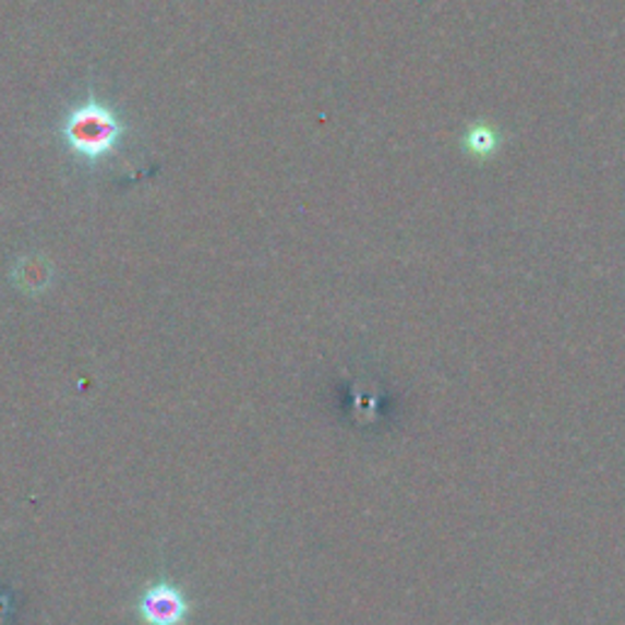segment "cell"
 Instances as JSON below:
<instances>
[{
    "label": "cell",
    "mask_w": 625,
    "mask_h": 625,
    "mask_svg": "<svg viewBox=\"0 0 625 625\" xmlns=\"http://www.w3.org/2000/svg\"><path fill=\"white\" fill-rule=\"evenodd\" d=\"M59 137L69 155L86 167L116 157L130 137V125L118 108L100 100L91 91L86 100L71 106L59 120Z\"/></svg>",
    "instance_id": "cell-1"
},
{
    "label": "cell",
    "mask_w": 625,
    "mask_h": 625,
    "mask_svg": "<svg viewBox=\"0 0 625 625\" xmlns=\"http://www.w3.org/2000/svg\"><path fill=\"white\" fill-rule=\"evenodd\" d=\"M55 281V264L45 254L33 252L20 257L13 266V284L25 296H43Z\"/></svg>",
    "instance_id": "cell-3"
},
{
    "label": "cell",
    "mask_w": 625,
    "mask_h": 625,
    "mask_svg": "<svg viewBox=\"0 0 625 625\" xmlns=\"http://www.w3.org/2000/svg\"><path fill=\"white\" fill-rule=\"evenodd\" d=\"M465 145L469 152H474L477 157H486L496 149V132L486 125H477L467 132Z\"/></svg>",
    "instance_id": "cell-4"
},
{
    "label": "cell",
    "mask_w": 625,
    "mask_h": 625,
    "mask_svg": "<svg viewBox=\"0 0 625 625\" xmlns=\"http://www.w3.org/2000/svg\"><path fill=\"white\" fill-rule=\"evenodd\" d=\"M137 616L145 625H187L191 601L171 579L149 581L137 597Z\"/></svg>",
    "instance_id": "cell-2"
}]
</instances>
